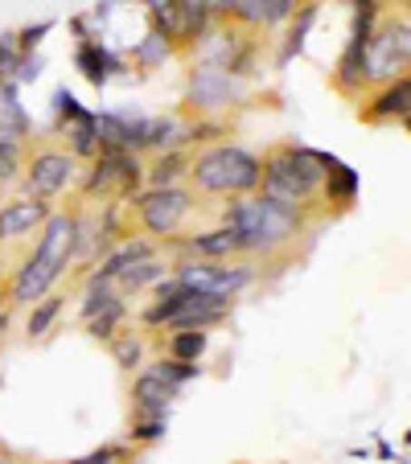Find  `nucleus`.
<instances>
[{
  "mask_svg": "<svg viewBox=\"0 0 411 464\" xmlns=\"http://www.w3.org/2000/svg\"><path fill=\"white\" fill-rule=\"evenodd\" d=\"M263 160V177H259V198L284 206V210H305L313 206V198L321 193V152L308 149V144H280L271 149Z\"/></svg>",
  "mask_w": 411,
  "mask_h": 464,
  "instance_id": "obj_1",
  "label": "nucleus"
},
{
  "mask_svg": "<svg viewBox=\"0 0 411 464\" xmlns=\"http://www.w3.org/2000/svg\"><path fill=\"white\" fill-rule=\"evenodd\" d=\"M152 255H161V243H152L149 235H128V238H120V243H115L112 251H107L103 259L95 263V272L107 276V280H115V276H123L128 267L152 259Z\"/></svg>",
  "mask_w": 411,
  "mask_h": 464,
  "instance_id": "obj_19",
  "label": "nucleus"
},
{
  "mask_svg": "<svg viewBox=\"0 0 411 464\" xmlns=\"http://www.w3.org/2000/svg\"><path fill=\"white\" fill-rule=\"evenodd\" d=\"M300 0H239V9L230 13L243 34H263V29H276L284 21H292Z\"/></svg>",
  "mask_w": 411,
  "mask_h": 464,
  "instance_id": "obj_17",
  "label": "nucleus"
},
{
  "mask_svg": "<svg viewBox=\"0 0 411 464\" xmlns=\"http://www.w3.org/2000/svg\"><path fill=\"white\" fill-rule=\"evenodd\" d=\"M350 13H354V25H350V42H370V34L378 29V21H383V5H375V0H350Z\"/></svg>",
  "mask_w": 411,
  "mask_h": 464,
  "instance_id": "obj_32",
  "label": "nucleus"
},
{
  "mask_svg": "<svg viewBox=\"0 0 411 464\" xmlns=\"http://www.w3.org/2000/svg\"><path fill=\"white\" fill-rule=\"evenodd\" d=\"M173 399H177V391L161 382L152 370H141L136 382H132V411H136V420H169Z\"/></svg>",
  "mask_w": 411,
  "mask_h": 464,
  "instance_id": "obj_16",
  "label": "nucleus"
},
{
  "mask_svg": "<svg viewBox=\"0 0 411 464\" xmlns=\"http://www.w3.org/2000/svg\"><path fill=\"white\" fill-rule=\"evenodd\" d=\"M62 276L54 272L50 263H42L34 251L21 259V267L13 272V284H9V304H17V308H34L42 296H50L54 292V284H58Z\"/></svg>",
  "mask_w": 411,
  "mask_h": 464,
  "instance_id": "obj_13",
  "label": "nucleus"
},
{
  "mask_svg": "<svg viewBox=\"0 0 411 464\" xmlns=\"http://www.w3.org/2000/svg\"><path fill=\"white\" fill-rule=\"evenodd\" d=\"M165 431H169V420H132L128 440L132 444H157V440H165Z\"/></svg>",
  "mask_w": 411,
  "mask_h": 464,
  "instance_id": "obj_37",
  "label": "nucleus"
},
{
  "mask_svg": "<svg viewBox=\"0 0 411 464\" xmlns=\"http://www.w3.org/2000/svg\"><path fill=\"white\" fill-rule=\"evenodd\" d=\"M17 37L13 34H0V82H13V71H17Z\"/></svg>",
  "mask_w": 411,
  "mask_h": 464,
  "instance_id": "obj_40",
  "label": "nucleus"
},
{
  "mask_svg": "<svg viewBox=\"0 0 411 464\" xmlns=\"http://www.w3.org/2000/svg\"><path fill=\"white\" fill-rule=\"evenodd\" d=\"M169 267H173V263H165L161 255H152V259H144V263H136V267H128L123 276H115V292H120V296L128 300L132 292L157 288V284L169 276Z\"/></svg>",
  "mask_w": 411,
  "mask_h": 464,
  "instance_id": "obj_21",
  "label": "nucleus"
},
{
  "mask_svg": "<svg viewBox=\"0 0 411 464\" xmlns=\"http://www.w3.org/2000/svg\"><path fill=\"white\" fill-rule=\"evenodd\" d=\"M333 87L346 99H362L367 95V45L362 42H346L338 66H333Z\"/></svg>",
  "mask_w": 411,
  "mask_h": 464,
  "instance_id": "obj_20",
  "label": "nucleus"
},
{
  "mask_svg": "<svg viewBox=\"0 0 411 464\" xmlns=\"http://www.w3.org/2000/svg\"><path fill=\"white\" fill-rule=\"evenodd\" d=\"M5 334H9V313L0 308V342H5Z\"/></svg>",
  "mask_w": 411,
  "mask_h": 464,
  "instance_id": "obj_43",
  "label": "nucleus"
},
{
  "mask_svg": "<svg viewBox=\"0 0 411 464\" xmlns=\"http://www.w3.org/2000/svg\"><path fill=\"white\" fill-rule=\"evenodd\" d=\"M144 13H149L152 34H161L165 42L181 45V17H177V0H141Z\"/></svg>",
  "mask_w": 411,
  "mask_h": 464,
  "instance_id": "obj_29",
  "label": "nucleus"
},
{
  "mask_svg": "<svg viewBox=\"0 0 411 464\" xmlns=\"http://www.w3.org/2000/svg\"><path fill=\"white\" fill-rule=\"evenodd\" d=\"M222 131H227V123H222V120H206V115H198L193 123H185V149H190V144H210V140H219Z\"/></svg>",
  "mask_w": 411,
  "mask_h": 464,
  "instance_id": "obj_35",
  "label": "nucleus"
},
{
  "mask_svg": "<svg viewBox=\"0 0 411 464\" xmlns=\"http://www.w3.org/2000/svg\"><path fill=\"white\" fill-rule=\"evenodd\" d=\"M161 246H173L181 259H210V263H230V259H239V255H247L243 251V238H239V230L235 227H214V230H201V235H190V238H169V243H161Z\"/></svg>",
  "mask_w": 411,
  "mask_h": 464,
  "instance_id": "obj_10",
  "label": "nucleus"
},
{
  "mask_svg": "<svg viewBox=\"0 0 411 464\" xmlns=\"http://www.w3.org/2000/svg\"><path fill=\"white\" fill-rule=\"evenodd\" d=\"M321 165H325L321 198L333 206V210H350V206L358 202V193H362V177H358V169H350L346 160L329 157V152H321Z\"/></svg>",
  "mask_w": 411,
  "mask_h": 464,
  "instance_id": "obj_15",
  "label": "nucleus"
},
{
  "mask_svg": "<svg viewBox=\"0 0 411 464\" xmlns=\"http://www.w3.org/2000/svg\"><path fill=\"white\" fill-rule=\"evenodd\" d=\"M177 17H181V45H193L214 25L210 0H177Z\"/></svg>",
  "mask_w": 411,
  "mask_h": 464,
  "instance_id": "obj_27",
  "label": "nucleus"
},
{
  "mask_svg": "<svg viewBox=\"0 0 411 464\" xmlns=\"http://www.w3.org/2000/svg\"><path fill=\"white\" fill-rule=\"evenodd\" d=\"M71 464H128V444H99L95 452L74 456Z\"/></svg>",
  "mask_w": 411,
  "mask_h": 464,
  "instance_id": "obj_36",
  "label": "nucleus"
},
{
  "mask_svg": "<svg viewBox=\"0 0 411 464\" xmlns=\"http://www.w3.org/2000/svg\"><path fill=\"white\" fill-rule=\"evenodd\" d=\"M407 66H411V21H407V13L383 17L367 42V87H383V82L399 79V74H407Z\"/></svg>",
  "mask_w": 411,
  "mask_h": 464,
  "instance_id": "obj_4",
  "label": "nucleus"
},
{
  "mask_svg": "<svg viewBox=\"0 0 411 464\" xmlns=\"http://www.w3.org/2000/svg\"><path fill=\"white\" fill-rule=\"evenodd\" d=\"M54 107H58L62 123H66V120H74V115H83V111H87V107H79V99H74V95H71V91H66V87H58V91H54Z\"/></svg>",
  "mask_w": 411,
  "mask_h": 464,
  "instance_id": "obj_41",
  "label": "nucleus"
},
{
  "mask_svg": "<svg viewBox=\"0 0 411 464\" xmlns=\"http://www.w3.org/2000/svg\"><path fill=\"white\" fill-rule=\"evenodd\" d=\"M230 316V300H219L210 296V292H190L185 288L181 304H177V313L165 321V334H173V329H214V324H222Z\"/></svg>",
  "mask_w": 411,
  "mask_h": 464,
  "instance_id": "obj_11",
  "label": "nucleus"
},
{
  "mask_svg": "<svg viewBox=\"0 0 411 464\" xmlns=\"http://www.w3.org/2000/svg\"><path fill=\"white\" fill-rule=\"evenodd\" d=\"M112 362L120 370H141L144 366V334H132V329H120L112 337Z\"/></svg>",
  "mask_w": 411,
  "mask_h": 464,
  "instance_id": "obj_30",
  "label": "nucleus"
},
{
  "mask_svg": "<svg viewBox=\"0 0 411 464\" xmlns=\"http://www.w3.org/2000/svg\"><path fill=\"white\" fill-rule=\"evenodd\" d=\"M243 99V87H239L235 74L219 71V66H193L190 82H185V103L198 115L222 111V107H235Z\"/></svg>",
  "mask_w": 411,
  "mask_h": 464,
  "instance_id": "obj_7",
  "label": "nucleus"
},
{
  "mask_svg": "<svg viewBox=\"0 0 411 464\" xmlns=\"http://www.w3.org/2000/svg\"><path fill=\"white\" fill-rule=\"evenodd\" d=\"M239 9V0H210V13L214 21H230V13Z\"/></svg>",
  "mask_w": 411,
  "mask_h": 464,
  "instance_id": "obj_42",
  "label": "nucleus"
},
{
  "mask_svg": "<svg viewBox=\"0 0 411 464\" xmlns=\"http://www.w3.org/2000/svg\"><path fill=\"white\" fill-rule=\"evenodd\" d=\"M173 280L190 292H210L219 300H235L255 284L251 263H210V259H177Z\"/></svg>",
  "mask_w": 411,
  "mask_h": 464,
  "instance_id": "obj_6",
  "label": "nucleus"
},
{
  "mask_svg": "<svg viewBox=\"0 0 411 464\" xmlns=\"http://www.w3.org/2000/svg\"><path fill=\"white\" fill-rule=\"evenodd\" d=\"M210 350V334H201V329H173L165 337V358H177V362H193L198 366Z\"/></svg>",
  "mask_w": 411,
  "mask_h": 464,
  "instance_id": "obj_26",
  "label": "nucleus"
},
{
  "mask_svg": "<svg viewBox=\"0 0 411 464\" xmlns=\"http://www.w3.org/2000/svg\"><path fill=\"white\" fill-rule=\"evenodd\" d=\"M45 34H54V21H37V25H25V29H17V50L21 53H37V45L45 42Z\"/></svg>",
  "mask_w": 411,
  "mask_h": 464,
  "instance_id": "obj_38",
  "label": "nucleus"
},
{
  "mask_svg": "<svg viewBox=\"0 0 411 464\" xmlns=\"http://www.w3.org/2000/svg\"><path fill=\"white\" fill-rule=\"evenodd\" d=\"M407 115H411V79L407 74L375 87L367 95V103H362V120L367 123H407Z\"/></svg>",
  "mask_w": 411,
  "mask_h": 464,
  "instance_id": "obj_12",
  "label": "nucleus"
},
{
  "mask_svg": "<svg viewBox=\"0 0 411 464\" xmlns=\"http://www.w3.org/2000/svg\"><path fill=\"white\" fill-rule=\"evenodd\" d=\"M45 218H50V202H37V198H13V202H0V243H13V238H21V235H34Z\"/></svg>",
  "mask_w": 411,
  "mask_h": 464,
  "instance_id": "obj_18",
  "label": "nucleus"
},
{
  "mask_svg": "<svg viewBox=\"0 0 411 464\" xmlns=\"http://www.w3.org/2000/svg\"><path fill=\"white\" fill-rule=\"evenodd\" d=\"M149 370H152V374H157L165 386H173L177 394H181L185 382H193V378L201 374V366H193V362H177V358H157Z\"/></svg>",
  "mask_w": 411,
  "mask_h": 464,
  "instance_id": "obj_33",
  "label": "nucleus"
},
{
  "mask_svg": "<svg viewBox=\"0 0 411 464\" xmlns=\"http://www.w3.org/2000/svg\"><path fill=\"white\" fill-rule=\"evenodd\" d=\"M74 181V157L66 149H42L25 165V189L37 202H50L58 193H66Z\"/></svg>",
  "mask_w": 411,
  "mask_h": 464,
  "instance_id": "obj_8",
  "label": "nucleus"
},
{
  "mask_svg": "<svg viewBox=\"0 0 411 464\" xmlns=\"http://www.w3.org/2000/svg\"><path fill=\"white\" fill-rule=\"evenodd\" d=\"M58 313H62V296H42L34 308H29V321H25V334L29 337H45L54 329V321H58Z\"/></svg>",
  "mask_w": 411,
  "mask_h": 464,
  "instance_id": "obj_34",
  "label": "nucleus"
},
{
  "mask_svg": "<svg viewBox=\"0 0 411 464\" xmlns=\"http://www.w3.org/2000/svg\"><path fill=\"white\" fill-rule=\"evenodd\" d=\"M123 316H128V300L112 296L95 316H87V334L95 337V342H112V337L123 329Z\"/></svg>",
  "mask_w": 411,
  "mask_h": 464,
  "instance_id": "obj_28",
  "label": "nucleus"
},
{
  "mask_svg": "<svg viewBox=\"0 0 411 464\" xmlns=\"http://www.w3.org/2000/svg\"><path fill=\"white\" fill-rule=\"evenodd\" d=\"M34 255L42 263H50L58 276H66V267L74 263V230H79V214L71 210H50V218L42 222Z\"/></svg>",
  "mask_w": 411,
  "mask_h": 464,
  "instance_id": "obj_9",
  "label": "nucleus"
},
{
  "mask_svg": "<svg viewBox=\"0 0 411 464\" xmlns=\"http://www.w3.org/2000/svg\"><path fill=\"white\" fill-rule=\"evenodd\" d=\"M263 177V160L255 157L243 144H210L201 149L198 157H190V181L201 193H214V198H243V193L259 189Z\"/></svg>",
  "mask_w": 411,
  "mask_h": 464,
  "instance_id": "obj_3",
  "label": "nucleus"
},
{
  "mask_svg": "<svg viewBox=\"0 0 411 464\" xmlns=\"http://www.w3.org/2000/svg\"><path fill=\"white\" fill-rule=\"evenodd\" d=\"M185 149V123L177 115H152L144 123V152H169Z\"/></svg>",
  "mask_w": 411,
  "mask_h": 464,
  "instance_id": "obj_24",
  "label": "nucleus"
},
{
  "mask_svg": "<svg viewBox=\"0 0 411 464\" xmlns=\"http://www.w3.org/2000/svg\"><path fill=\"white\" fill-rule=\"evenodd\" d=\"M42 53H21L17 58V71H13V87H25V82H37L42 79Z\"/></svg>",
  "mask_w": 411,
  "mask_h": 464,
  "instance_id": "obj_39",
  "label": "nucleus"
},
{
  "mask_svg": "<svg viewBox=\"0 0 411 464\" xmlns=\"http://www.w3.org/2000/svg\"><path fill=\"white\" fill-rule=\"evenodd\" d=\"M181 177H190V149H169V152H157L152 169H144V181H149V189L181 185Z\"/></svg>",
  "mask_w": 411,
  "mask_h": 464,
  "instance_id": "obj_23",
  "label": "nucleus"
},
{
  "mask_svg": "<svg viewBox=\"0 0 411 464\" xmlns=\"http://www.w3.org/2000/svg\"><path fill=\"white\" fill-rule=\"evenodd\" d=\"M74 71H79L95 91H103L107 82H112L115 74L123 71V58H120V53H115L107 42L91 37V42H79V45H74Z\"/></svg>",
  "mask_w": 411,
  "mask_h": 464,
  "instance_id": "obj_14",
  "label": "nucleus"
},
{
  "mask_svg": "<svg viewBox=\"0 0 411 464\" xmlns=\"http://www.w3.org/2000/svg\"><path fill=\"white\" fill-rule=\"evenodd\" d=\"M173 53H177V45L165 42L161 34H152V29H149V34L136 42V50H132V62H136L141 71H152V66H165Z\"/></svg>",
  "mask_w": 411,
  "mask_h": 464,
  "instance_id": "obj_31",
  "label": "nucleus"
},
{
  "mask_svg": "<svg viewBox=\"0 0 411 464\" xmlns=\"http://www.w3.org/2000/svg\"><path fill=\"white\" fill-rule=\"evenodd\" d=\"M132 206H136V218H141L144 235H149L152 243H169V238H177V230L185 227V218H190L193 193L185 189V185H165V189L136 193Z\"/></svg>",
  "mask_w": 411,
  "mask_h": 464,
  "instance_id": "obj_5",
  "label": "nucleus"
},
{
  "mask_svg": "<svg viewBox=\"0 0 411 464\" xmlns=\"http://www.w3.org/2000/svg\"><path fill=\"white\" fill-rule=\"evenodd\" d=\"M222 222L239 230L247 255H276L305 230V210H284L259 193H243L222 210Z\"/></svg>",
  "mask_w": 411,
  "mask_h": 464,
  "instance_id": "obj_2",
  "label": "nucleus"
},
{
  "mask_svg": "<svg viewBox=\"0 0 411 464\" xmlns=\"http://www.w3.org/2000/svg\"><path fill=\"white\" fill-rule=\"evenodd\" d=\"M317 13H321V5L317 0H305V5H297V13H292V29H289V37H284V50H280V58H276V66H289L292 58H297L300 50H305V42H308V34H313V25H317Z\"/></svg>",
  "mask_w": 411,
  "mask_h": 464,
  "instance_id": "obj_22",
  "label": "nucleus"
},
{
  "mask_svg": "<svg viewBox=\"0 0 411 464\" xmlns=\"http://www.w3.org/2000/svg\"><path fill=\"white\" fill-rule=\"evenodd\" d=\"M62 131H66V152H71L74 160H91L99 152L95 111H83V115H74V120H66L62 123Z\"/></svg>",
  "mask_w": 411,
  "mask_h": 464,
  "instance_id": "obj_25",
  "label": "nucleus"
}]
</instances>
